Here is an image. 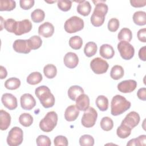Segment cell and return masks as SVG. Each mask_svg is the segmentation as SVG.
<instances>
[{
    "label": "cell",
    "mask_w": 146,
    "mask_h": 146,
    "mask_svg": "<svg viewBox=\"0 0 146 146\" xmlns=\"http://www.w3.org/2000/svg\"><path fill=\"white\" fill-rule=\"evenodd\" d=\"M92 2L95 6L90 21L93 26L99 27L103 24L108 8L105 3L106 1H92Z\"/></svg>",
    "instance_id": "6da1fadb"
},
{
    "label": "cell",
    "mask_w": 146,
    "mask_h": 146,
    "mask_svg": "<svg viewBox=\"0 0 146 146\" xmlns=\"http://www.w3.org/2000/svg\"><path fill=\"white\" fill-rule=\"evenodd\" d=\"M131 106L130 102L120 95L114 96L111 103V113L113 116L122 114L128 110Z\"/></svg>",
    "instance_id": "7a4b0ae2"
},
{
    "label": "cell",
    "mask_w": 146,
    "mask_h": 146,
    "mask_svg": "<svg viewBox=\"0 0 146 146\" xmlns=\"http://www.w3.org/2000/svg\"><path fill=\"white\" fill-rule=\"evenodd\" d=\"M35 94L44 108H50L54 105L55 97L48 87L41 86L37 87L35 90Z\"/></svg>",
    "instance_id": "3957f363"
},
{
    "label": "cell",
    "mask_w": 146,
    "mask_h": 146,
    "mask_svg": "<svg viewBox=\"0 0 146 146\" xmlns=\"http://www.w3.org/2000/svg\"><path fill=\"white\" fill-rule=\"evenodd\" d=\"M58 122V115L55 111H50L40 121L39 128L45 132L52 131Z\"/></svg>",
    "instance_id": "277c9868"
},
{
    "label": "cell",
    "mask_w": 146,
    "mask_h": 146,
    "mask_svg": "<svg viewBox=\"0 0 146 146\" xmlns=\"http://www.w3.org/2000/svg\"><path fill=\"white\" fill-rule=\"evenodd\" d=\"M84 27V21L79 17L73 16L67 19L64 28L68 33H74L82 30Z\"/></svg>",
    "instance_id": "5b68a950"
},
{
    "label": "cell",
    "mask_w": 146,
    "mask_h": 146,
    "mask_svg": "<svg viewBox=\"0 0 146 146\" xmlns=\"http://www.w3.org/2000/svg\"><path fill=\"white\" fill-rule=\"evenodd\" d=\"M23 139L22 129L18 127H14L9 132L6 141L10 146H18L22 144Z\"/></svg>",
    "instance_id": "8992f818"
},
{
    "label": "cell",
    "mask_w": 146,
    "mask_h": 146,
    "mask_svg": "<svg viewBox=\"0 0 146 146\" xmlns=\"http://www.w3.org/2000/svg\"><path fill=\"white\" fill-rule=\"evenodd\" d=\"M97 117V111L93 107H88L84 111L82 116L81 119L82 124L86 128H91L95 125Z\"/></svg>",
    "instance_id": "52a82bcc"
},
{
    "label": "cell",
    "mask_w": 146,
    "mask_h": 146,
    "mask_svg": "<svg viewBox=\"0 0 146 146\" xmlns=\"http://www.w3.org/2000/svg\"><path fill=\"white\" fill-rule=\"evenodd\" d=\"M117 50L123 59L129 60L134 55L135 49L133 46L126 41H120L117 44Z\"/></svg>",
    "instance_id": "ba28073f"
},
{
    "label": "cell",
    "mask_w": 146,
    "mask_h": 146,
    "mask_svg": "<svg viewBox=\"0 0 146 146\" xmlns=\"http://www.w3.org/2000/svg\"><path fill=\"white\" fill-rule=\"evenodd\" d=\"M108 67L107 62L99 57L93 59L90 62V67L96 74H104L108 70Z\"/></svg>",
    "instance_id": "9c48e42d"
},
{
    "label": "cell",
    "mask_w": 146,
    "mask_h": 146,
    "mask_svg": "<svg viewBox=\"0 0 146 146\" xmlns=\"http://www.w3.org/2000/svg\"><path fill=\"white\" fill-rule=\"evenodd\" d=\"M32 27V23L29 19H26L22 21H17L14 29V33L16 35H21L30 32Z\"/></svg>",
    "instance_id": "30bf717a"
},
{
    "label": "cell",
    "mask_w": 146,
    "mask_h": 146,
    "mask_svg": "<svg viewBox=\"0 0 146 146\" xmlns=\"http://www.w3.org/2000/svg\"><path fill=\"white\" fill-rule=\"evenodd\" d=\"M140 120V117L139 113L135 111H131L125 116L124 119L122 120L121 123L133 129L138 125Z\"/></svg>",
    "instance_id": "8fae6325"
},
{
    "label": "cell",
    "mask_w": 146,
    "mask_h": 146,
    "mask_svg": "<svg viewBox=\"0 0 146 146\" xmlns=\"http://www.w3.org/2000/svg\"><path fill=\"white\" fill-rule=\"evenodd\" d=\"M21 107L25 110H31L36 105V101L32 95L29 93L23 94L20 98Z\"/></svg>",
    "instance_id": "7c38bea8"
},
{
    "label": "cell",
    "mask_w": 146,
    "mask_h": 146,
    "mask_svg": "<svg viewBox=\"0 0 146 146\" xmlns=\"http://www.w3.org/2000/svg\"><path fill=\"white\" fill-rule=\"evenodd\" d=\"M1 101L3 106L10 110H14L18 106L16 97L10 93L3 94L1 98Z\"/></svg>",
    "instance_id": "4fadbf2b"
},
{
    "label": "cell",
    "mask_w": 146,
    "mask_h": 146,
    "mask_svg": "<svg viewBox=\"0 0 146 146\" xmlns=\"http://www.w3.org/2000/svg\"><path fill=\"white\" fill-rule=\"evenodd\" d=\"M137 87V82L135 80L128 79L123 80L117 84V89L123 93H130Z\"/></svg>",
    "instance_id": "5bb4252c"
},
{
    "label": "cell",
    "mask_w": 146,
    "mask_h": 146,
    "mask_svg": "<svg viewBox=\"0 0 146 146\" xmlns=\"http://www.w3.org/2000/svg\"><path fill=\"white\" fill-rule=\"evenodd\" d=\"M14 50L18 53L28 54L31 51L27 39H17L15 40L13 45Z\"/></svg>",
    "instance_id": "9a60e30c"
},
{
    "label": "cell",
    "mask_w": 146,
    "mask_h": 146,
    "mask_svg": "<svg viewBox=\"0 0 146 146\" xmlns=\"http://www.w3.org/2000/svg\"><path fill=\"white\" fill-rule=\"evenodd\" d=\"M54 33V27L53 25L48 22H46L40 25L38 28V34L44 37H51Z\"/></svg>",
    "instance_id": "2e32d148"
},
{
    "label": "cell",
    "mask_w": 146,
    "mask_h": 146,
    "mask_svg": "<svg viewBox=\"0 0 146 146\" xmlns=\"http://www.w3.org/2000/svg\"><path fill=\"white\" fill-rule=\"evenodd\" d=\"M64 65L69 68H74L77 66L79 63L78 55L72 52H67L63 59Z\"/></svg>",
    "instance_id": "e0dca14e"
},
{
    "label": "cell",
    "mask_w": 146,
    "mask_h": 146,
    "mask_svg": "<svg viewBox=\"0 0 146 146\" xmlns=\"http://www.w3.org/2000/svg\"><path fill=\"white\" fill-rule=\"evenodd\" d=\"M79 114V110L75 105H71L67 107L64 112V119L68 121L75 120Z\"/></svg>",
    "instance_id": "ac0fdd59"
},
{
    "label": "cell",
    "mask_w": 146,
    "mask_h": 146,
    "mask_svg": "<svg viewBox=\"0 0 146 146\" xmlns=\"http://www.w3.org/2000/svg\"><path fill=\"white\" fill-rule=\"evenodd\" d=\"M76 107L79 111H86L90 106V98L86 94H80L76 99Z\"/></svg>",
    "instance_id": "d6986e66"
},
{
    "label": "cell",
    "mask_w": 146,
    "mask_h": 146,
    "mask_svg": "<svg viewBox=\"0 0 146 146\" xmlns=\"http://www.w3.org/2000/svg\"><path fill=\"white\" fill-rule=\"evenodd\" d=\"M78 2L77 6L78 13L83 16H87L90 14L91 11V5L88 1H76Z\"/></svg>",
    "instance_id": "ffe728a7"
},
{
    "label": "cell",
    "mask_w": 146,
    "mask_h": 146,
    "mask_svg": "<svg viewBox=\"0 0 146 146\" xmlns=\"http://www.w3.org/2000/svg\"><path fill=\"white\" fill-rule=\"evenodd\" d=\"M11 123L10 115L3 110L0 111V129L2 131L7 129Z\"/></svg>",
    "instance_id": "44dd1931"
},
{
    "label": "cell",
    "mask_w": 146,
    "mask_h": 146,
    "mask_svg": "<svg viewBox=\"0 0 146 146\" xmlns=\"http://www.w3.org/2000/svg\"><path fill=\"white\" fill-rule=\"evenodd\" d=\"M99 53L101 56L105 59H111L115 54V51L112 46L108 44H103L100 47Z\"/></svg>",
    "instance_id": "7402d4cb"
},
{
    "label": "cell",
    "mask_w": 146,
    "mask_h": 146,
    "mask_svg": "<svg viewBox=\"0 0 146 146\" xmlns=\"http://www.w3.org/2000/svg\"><path fill=\"white\" fill-rule=\"evenodd\" d=\"M68 96L69 98L75 101L76 98L82 94H84L83 89L79 86H71L67 92Z\"/></svg>",
    "instance_id": "603a6c76"
},
{
    "label": "cell",
    "mask_w": 146,
    "mask_h": 146,
    "mask_svg": "<svg viewBox=\"0 0 146 146\" xmlns=\"http://www.w3.org/2000/svg\"><path fill=\"white\" fill-rule=\"evenodd\" d=\"M133 22L139 26H143L146 24V13L143 11H136L133 15Z\"/></svg>",
    "instance_id": "cb8c5ba5"
},
{
    "label": "cell",
    "mask_w": 146,
    "mask_h": 146,
    "mask_svg": "<svg viewBox=\"0 0 146 146\" xmlns=\"http://www.w3.org/2000/svg\"><path fill=\"white\" fill-rule=\"evenodd\" d=\"M111 78L114 80H119L124 76V69L120 65L113 66L110 71Z\"/></svg>",
    "instance_id": "d4e9b609"
},
{
    "label": "cell",
    "mask_w": 146,
    "mask_h": 146,
    "mask_svg": "<svg viewBox=\"0 0 146 146\" xmlns=\"http://www.w3.org/2000/svg\"><path fill=\"white\" fill-rule=\"evenodd\" d=\"M132 129L127 125L121 123L120 125L117 127L116 130L117 135L121 139H125L128 137L131 133Z\"/></svg>",
    "instance_id": "484cf974"
},
{
    "label": "cell",
    "mask_w": 146,
    "mask_h": 146,
    "mask_svg": "<svg viewBox=\"0 0 146 146\" xmlns=\"http://www.w3.org/2000/svg\"><path fill=\"white\" fill-rule=\"evenodd\" d=\"M117 38L120 41H126L129 42L132 38V31L128 28H123L118 33Z\"/></svg>",
    "instance_id": "4316f807"
},
{
    "label": "cell",
    "mask_w": 146,
    "mask_h": 146,
    "mask_svg": "<svg viewBox=\"0 0 146 146\" xmlns=\"http://www.w3.org/2000/svg\"><path fill=\"white\" fill-rule=\"evenodd\" d=\"M96 105L102 111H106L108 108V100L104 95H99L96 99Z\"/></svg>",
    "instance_id": "83f0119b"
},
{
    "label": "cell",
    "mask_w": 146,
    "mask_h": 146,
    "mask_svg": "<svg viewBox=\"0 0 146 146\" xmlns=\"http://www.w3.org/2000/svg\"><path fill=\"white\" fill-rule=\"evenodd\" d=\"M98 47L96 44L94 42H89L87 43L84 48V52L88 57L94 56L97 51Z\"/></svg>",
    "instance_id": "f1b7e54d"
},
{
    "label": "cell",
    "mask_w": 146,
    "mask_h": 146,
    "mask_svg": "<svg viewBox=\"0 0 146 146\" xmlns=\"http://www.w3.org/2000/svg\"><path fill=\"white\" fill-rule=\"evenodd\" d=\"M43 77L39 72H31L26 79L27 82L31 85H35L39 83L42 80Z\"/></svg>",
    "instance_id": "f546056e"
},
{
    "label": "cell",
    "mask_w": 146,
    "mask_h": 146,
    "mask_svg": "<svg viewBox=\"0 0 146 146\" xmlns=\"http://www.w3.org/2000/svg\"><path fill=\"white\" fill-rule=\"evenodd\" d=\"M21 86L20 80L15 77L10 78L7 79L5 82V87L10 90H14L18 88Z\"/></svg>",
    "instance_id": "4dcf8cb0"
},
{
    "label": "cell",
    "mask_w": 146,
    "mask_h": 146,
    "mask_svg": "<svg viewBox=\"0 0 146 146\" xmlns=\"http://www.w3.org/2000/svg\"><path fill=\"white\" fill-rule=\"evenodd\" d=\"M43 73L45 76L48 79H52L56 75V67L54 64H48L44 67Z\"/></svg>",
    "instance_id": "1f68e13d"
},
{
    "label": "cell",
    "mask_w": 146,
    "mask_h": 146,
    "mask_svg": "<svg viewBox=\"0 0 146 146\" xmlns=\"http://www.w3.org/2000/svg\"><path fill=\"white\" fill-rule=\"evenodd\" d=\"M28 44L30 48L32 50H36L39 48L42 44V40L40 36L34 35L27 39Z\"/></svg>",
    "instance_id": "d6a6232c"
},
{
    "label": "cell",
    "mask_w": 146,
    "mask_h": 146,
    "mask_svg": "<svg viewBox=\"0 0 146 146\" xmlns=\"http://www.w3.org/2000/svg\"><path fill=\"white\" fill-rule=\"evenodd\" d=\"M16 7L15 1L13 0H1L0 11H11Z\"/></svg>",
    "instance_id": "836d02e7"
},
{
    "label": "cell",
    "mask_w": 146,
    "mask_h": 146,
    "mask_svg": "<svg viewBox=\"0 0 146 146\" xmlns=\"http://www.w3.org/2000/svg\"><path fill=\"white\" fill-rule=\"evenodd\" d=\"M45 17V13L43 10L40 9L34 10L31 14V18L32 21L35 23H39L42 22Z\"/></svg>",
    "instance_id": "e575fe53"
},
{
    "label": "cell",
    "mask_w": 146,
    "mask_h": 146,
    "mask_svg": "<svg viewBox=\"0 0 146 146\" xmlns=\"http://www.w3.org/2000/svg\"><path fill=\"white\" fill-rule=\"evenodd\" d=\"M19 123L26 127L30 126L33 122V116L28 113H23L19 117Z\"/></svg>",
    "instance_id": "d590c367"
},
{
    "label": "cell",
    "mask_w": 146,
    "mask_h": 146,
    "mask_svg": "<svg viewBox=\"0 0 146 146\" xmlns=\"http://www.w3.org/2000/svg\"><path fill=\"white\" fill-rule=\"evenodd\" d=\"M83 44V40L82 38L78 35L72 36L69 39L70 46L74 50L80 49Z\"/></svg>",
    "instance_id": "8d00e7d4"
},
{
    "label": "cell",
    "mask_w": 146,
    "mask_h": 146,
    "mask_svg": "<svg viewBox=\"0 0 146 146\" xmlns=\"http://www.w3.org/2000/svg\"><path fill=\"white\" fill-rule=\"evenodd\" d=\"M100 124L102 129L106 131L111 130L113 127V120L108 116L103 117L100 121Z\"/></svg>",
    "instance_id": "74e56055"
},
{
    "label": "cell",
    "mask_w": 146,
    "mask_h": 146,
    "mask_svg": "<svg viewBox=\"0 0 146 146\" xmlns=\"http://www.w3.org/2000/svg\"><path fill=\"white\" fill-rule=\"evenodd\" d=\"M79 144L81 146H92L94 145V139L90 135H82L79 139Z\"/></svg>",
    "instance_id": "f35d334b"
},
{
    "label": "cell",
    "mask_w": 146,
    "mask_h": 146,
    "mask_svg": "<svg viewBox=\"0 0 146 146\" xmlns=\"http://www.w3.org/2000/svg\"><path fill=\"white\" fill-rule=\"evenodd\" d=\"M146 141V135H141L138 136L137 138L132 139L130 140L127 144V145H145Z\"/></svg>",
    "instance_id": "ab89813d"
},
{
    "label": "cell",
    "mask_w": 146,
    "mask_h": 146,
    "mask_svg": "<svg viewBox=\"0 0 146 146\" xmlns=\"http://www.w3.org/2000/svg\"><path fill=\"white\" fill-rule=\"evenodd\" d=\"M36 143L38 146H50L51 144L50 139L47 136L43 135L38 136L36 139Z\"/></svg>",
    "instance_id": "60d3db41"
},
{
    "label": "cell",
    "mask_w": 146,
    "mask_h": 146,
    "mask_svg": "<svg viewBox=\"0 0 146 146\" xmlns=\"http://www.w3.org/2000/svg\"><path fill=\"white\" fill-rule=\"evenodd\" d=\"M58 8L63 11H67L70 10L72 6V1L69 0H59L57 1Z\"/></svg>",
    "instance_id": "b9f144b4"
},
{
    "label": "cell",
    "mask_w": 146,
    "mask_h": 146,
    "mask_svg": "<svg viewBox=\"0 0 146 146\" xmlns=\"http://www.w3.org/2000/svg\"><path fill=\"white\" fill-rule=\"evenodd\" d=\"M119 27V21L115 18L110 19L108 23V29L111 32H115Z\"/></svg>",
    "instance_id": "7bdbcfd3"
},
{
    "label": "cell",
    "mask_w": 146,
    "mask_h": 146,
    "mask_svg": "<svg viewBox=\"0 0 146 146\" xmlns=\"http://www.w3.org/2000/svg\"><path fill=\"white\" fill-rule=\"evenodd\" d=\"M16 22L17 21L15 20L12 18H9L4 21V22H3L4 28L7 31L11 33H14V29Z\"/></svg>",
    "instance_id": "ee69618b"
},
{
    "label": "cell",
    "mask_w": 146,
    "mask_h": 146,
    "mask_svg": "<svg viewBox=\"0 0 146 146\" xmlns=\"http://www.w3.org/2000/svg\"><path fill=\"white\" fill-rule=\"evenodd\" d=\"M54 145L56 146H58V145L67 146L68 144L67 139L65 136L62 135L56 136L54 139Z\"/></svg>",
    "instance_id": "f6af8a7d"
},
{
    "label": "cell",
    "mask_w": 146,
    "mask_h": 146,
    "mask_svg": "<svg viewBox=\"0 0 146 146\" xmlns=\"http://www.w3.org/2000/svg\"><path fill=\"white\" fill-rule=\"evenodd\" d=\"M34 0H20V7L24 10H29L34 5Z\"/></svg>",
    "instance_id": "bcb514c9"
},
{
    "label": "cell",
    "mask_w": 146,
    "mask_h": 146,
    "mask_svg": "<svg viewBox=\"0 0 146 146\" xmlns=\"http://www.w3.org/2000/svg\"><path fill=\"white\" fill-rule=\"evenodd\" d=\"M138 39L142 42H146V29H140L137 34Z\"/></svg>",
    "instance_id": "7dc6e473"
},
{
    "label": "cell",
    "mask_w": 146,
    "mask_h": 146,
    "mask_svg": "<svg viewBox=\"0 0 146 146\" xmlns=\"http://www.w3.org/2000/svg\"><path fill=\"white\" fill-rule=\"evenodd\" d=\"M131 5L135 7H141L145 6V0H131Z\"/></svg>",
    "instance_id": "c3c4849f"
},
{
    "label": "cell",
    "mask_w": 146,
    "mask_h": 146,
    "mask_svg": "<svg viewBox=\"0 0 146 146\" xmlns=\"http://www.w3.org/2000/svg\"><path fill=\"white\" fill-rule=\"evenodd\" d=\"M137 96L139 99L143 100V101H145V100H146V88L145 87H143V88L139 89L137 92Z\"/></svg>",
    "instance_id": "681fc988"
},
{
    "label": "cell",
    "mask_w": 146,
    "mask_h": 146,
    "mask_svg": "<svg viewBox=\"0 0 146 146\" xmlns=\"http://www.w3.org/2000/svg\"><path fill=\"white\" fill-rule=\"evenodd\" d=\"M145 50H146V47L143 46L141 48H140L139 51V54H138L139 57L141 60H142L143 61H145V60H146Z\"/></svg>",
    "instance_id": "f907efd6"
},
{
    "label": "cell",
    "mask_w": 146,
    "mask_h": 146,
    "mask_svg": "<svg viewBox=\"0 0 146 146\" xmlns=\"http://www.w3.org/2000/svg\"><path fill=\"white\" fill-rule=\"evenodd\" d=\"M1 69H0V76H1V79H3L4 78H5L7 75V72L6 69L2 66H1L0 67Z\"/></svg>",
    "instance_id": "816d5d0a"
},
{
    "label": "cell",
    "mask_w": 146,
    "mask_h": 146,
    "mask_svg": "<svg viewBox=\"0 0 146 146\" xmlns=\"http://www.w3.org/2000/svg\"><path fill=\"white\" fill-rule=\"evenodd\" d=\"M45 2H49L50 3V2H47V1H45ZM56 2V1H54V2H50V3H52V2Z\"/></svg>",
    "instance_id": "f5cc1de1"
}]
</instances>
